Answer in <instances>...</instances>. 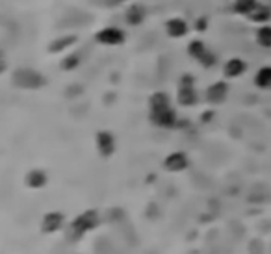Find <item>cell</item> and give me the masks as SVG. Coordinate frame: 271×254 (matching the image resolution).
<instances>
[{
    "instance_id": "cell-1",
    "label": "cell",
    "mask_w": 271,
    "mask_h": 254,
    "mask_svg": "<svg viewBox=\"0 0 271 254\" xmlns=\"http://www.w3.org/2000/svg\"><path fill=\"white\" fill-rule=\"evenodd\" d=\"M97 223H98L97 211H86V213H82V215H78L75 221L71 223L69 238L80 239L87 230H91V228L97 227Z\"/></svg>"
},
{
    "instance_id": "cell-2",
    "label": "cell",
    "mask_w": 271,
    "mask_h": 254,
    "mask_svg": "<svg viewBox=\"0 0 271 254\" xmlns=\"http://www.w3.org/2000/svg\"><path fill=\"white\" fill-rule=\"evenodd\" d=\"M151 119L154 125L163 126V128H171V126L175 125L177 117H175V112L171 108H163V110H154V112H151Z\"/></svg>"
},
{
    "instance_id": "cell-3",
    "label": "cell",
    "mask_w": 271,
    "mask_h": 254,
    "mask_svg": "<svg viewBox=\"0 0 271 254\" xmlns=\"http://www.w3.org/2000/svg\"><path fill=\"white\" fill-rule=\"evenodd\" d=\"M97 149H98V152H100V156H104V158L112 156L115 151L114 135L110 134V132H98L97 134Z\"/></svg>"
},
{
    "instance_id": "cell-4",
    "label": "cell",
    "mask_w": 271,
    "mask_h": 254,
    "mask_svg": "<svg viewBox=\"0 0 271 254\" xmlns=\"http://www.w3.org/2000/svg\"><path fill=\"white\" fill-rule=\"evenodd\" d=\"M186 167H188V158H186L184 152H173V154H169L167 160H165V169H169L171 173L184 171Z\"/></svg>"
},
{
    "instance_id": "cell-5",
    "label": "cell",
    "mask_w": 271,
    "mask_h": 254,
    "mask_svg": "<svg viewBox=\"0 0 271 254\" xmlns=\"http://www.w3.org/2000/svg\"><path fill=\"white\" fill-rule=\"evenodd\" d=\"M227 91H228L227 84L217 82V84H214V86L208 87V91H206V98H208L212 104H219V102H223V100H225V97H227Z\"/></svg>"
},
{
    "instance_id": "cell-6",
    "label": "cell",
    "mask_w": 271,
    "mask_h": 254,
    "mask_svg": "<svg viewBox=\"0 0 271 254\" xmlns=\"http://www.w3.org/2000/svg\"><path fill=\"white\" fill-rule=\"evenodd\" d=\"M123 32L121 30H117V28H106V30H103V32L98 33L97 39L100 41V43H106V45H117L123 41Z\"/></svg>"
},
{
    "instance_id": "cell-7",
    "label": "cell",
    "mask_w": 271,
    "mask_h": 254,
    "mask_svg": "<svg viewBox=\"0 0 271 254\" xmlns=\"http://www.w3.org/2000/svg\"><path fill=\"white\" fill-rule=\"evenodd\" d=\"M247 69V65H245L244 60H240V58H232V60H228L225 63V75L228 78H236V76H242Z\"/></svg>"
},
{
    "instance_id": "cell-8",
    "label": "cell",
    "mask_w": 271,
    "mask_h": 254,
    "mask_svg": "<svg viewBox=\"0 0 271 254\" xmlns=\"http://www.w3.org/2000/svg\"><path fill=\"white\" fill-rule=\"evenodd\" d=\"M63 223V215L58 213V211H52V213H47L43 219V232H56L58 228L61 227Z\"/></svg>"
},
{
    "instance_id": "cell-9",
    "label": "cell",
    "mask_w": 271,
    "mask_h": 254,
    "mask_svg": "<svg viewBox=\"0 0 271 254\" xmlns=\"http://www.w3.org/2000/svg\"><path fill=\"white\" fill-rule=\"evenodd\" d=\"M165 30H167V33L171 38H182V35H186V32H188V24H186V21H182V19H171V21L165 24Z\"/></svg>"
},
{
    "instance_id": "cell-10",
    "label": "cell",
    "mask_w": 271,
    "mask_h": 254,
    "mask_svg": "<svg viewBox=\"0 0 271 254\" xmlns=\"http://www.w3.org/2000/svg\"><path fill=\"white\" fill-rule=\"evenodd\" d=\"M179 102L182 106H193L197 102V93L193 86H180L179 91Z\"/></svg>"
},
{
    "instance_id": "cell-11",
    "label": "cell",
    "mask_w": 271,
    "mask_h": 254,
    "mask_svg": "<svg viewBox=\"0 0 271 254\" xmlns=\"http://www.w3.org/2000/svg\"><path fill=\"white\" fill-rule=\"evenodd\" d=\"M255 84L260 89H269L271 87V67H262L255 76Z\"/></svg>"
},
{
    "instance_id": "cell-12",
    "label": "cell",
    "mask_w": 271,
    "mask_h": 254,
    "mask_svg": "<svg viewBox=\"0 0 271 254\" xmlns=\"http://www.w3.org/2000/svg\"><path fill=\"white\" fill-rule=\"evenodd\" d=\"M269 8H266V6H260L256 4V8L249 13V19L255 22H267V19H269Z\"/></svg>"
},
{
    "instance_id": "cell-13",
    "label": "cell",
    "mask_w": 271,
    "mask_h": 254,
    "mask_svg": "<svg viewBox=\"0 0 271 254\" xmlns=\"http://www.w3.org/2000/svg\"><path fill=\"white\" fill-rule=\"evenodd\" d=\"M26 184L30 188H41V186L47 184V174L43 171H32V173L26 176Z\"/></svg>"
},
{
    "instance_id": "cell-14",
    "label": "cell",
    "mask_w": 271,
    "mask_h": 254,
    "mask_svg": "<svg viewBox=\"0 0 271 254\" xmlns=\"http://www.w3.org/2000/svg\"><path fill=\"white\" fill-rule=\"evenodd\" d=\"M256 43L260 47L271 49V26H260L256 32Z\"/></svg>"
},
{
    "instance_id": "cell-15",
    "label": "cell",
    "mask_w": 271,
    "mask_h": 254,
    "mask_svg": "<svg viewBox=\"0 0 271 254\" xmlns=\"http://www.w3.org/2000/svg\"><path fill=\"white\" fill-rule=\"evenodd\" d=\"M169 108V98L165 93H154L151 97V112L154 110H163Z\"/></svg>"
},
{
    "instance_id": "cell-16",
    "label": "cell",
    "mask_w": 271,
    "mask_h": 254,
    "mask_svg": "<svg viewBox=\"0 0 271 254\" xmlns=\"http://www.w3.org/2000/svg\"><path fill=\"white\" fill-rule=\"evenodd\" d=\"M255 8H256L255 0H236V11H240V13L249 15V13L255 10Z\"/></svg>"
},
{
    "instance_id": "cell-17",
    "label": "cell",
    "mask_w": 271,
    "mask_h": 254,
    "mask_svg": "<svg viewBox=\"0 0 271 254\" xmlns=\"http://www.w3.org/2000/svg\"><path fill=\"white\" fill-rule=\"evenodd\" d=\"M190 54L195 58V60H201L202 56L206 54V49L205 45L201 43V41H193V43L190 45Z\"/></svg>"
},
{
    "instance_id": "cell-18",
    "label": "cell",
    "mask_w": 271,
    "mask_h": 254,
    "mask_svg": "<svg viewBox=\"0 0 271 254\" xmlns=\"http://www.w3.org/2000/svg\"><path fill=\"white\" fill-rule=\"evenodd\" d=\"M199 61H201V63L205 65V67H212V65L216 63V56L210 54V52H206V54L202 56V58H201Z\"/></svg>"
}]
</instances>
